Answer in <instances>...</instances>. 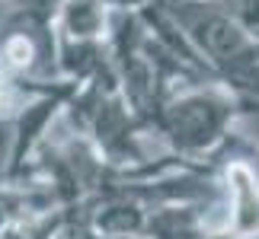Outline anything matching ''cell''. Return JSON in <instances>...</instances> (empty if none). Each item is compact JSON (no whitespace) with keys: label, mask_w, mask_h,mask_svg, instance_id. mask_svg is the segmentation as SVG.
<instances>
[{"label":"cell","mask_w":259,"mask_h":239,"mask_svg":"<svg viewBox=\"0 0 259 239\" xmlns=\"http://www.w3.org/2000/svg\"><path fill=\"white\" fill-rule=\"evenodd\" d=\"M237 115L234 96L221 86L192 89L166 102L157 112V128L170 137V144L183 153H202L224 137Z\"/></svg>","instance_id":"1"},{"label":"cell","mask_w":259,"mask_h":239,"mask_svg":"<svg viewBox=\"0 0 259 239\" xmlns=\"http://www.w3.org/2000/svg\"><path fill=\"white\" fill-rule=\"evenodd\" d=\"M227 192V236L253 239L259 236V175L246 159H234L224 169Z\"/></svg>","instance_id":"2"},{"label":"cell","mask_w":259,"mask_h":239,"mask_svg":"<svg viewBox=\"0 0 259 239\" xmlns=\"http://www.w3.org/2000/svg\"><path fill=\"white\" fill-rule=\"evenodd\" d=\"M227 10L237 16V23H240L246 32H250V38L259 45V0H231Z\"/></svg>","instance_id":"3"},{"label":"cell","mask_w":259,"mask_h":239,"mask_svg":"<svg viewBox=\"0 0 259 239\" xmlns=\"http://www.w3.org/2000/svg\"><path fill=\"white\" fill-rule=\"evenodd\" d=\"M55 239H103V236H99V230L90 226V223H67L64 230H58Z\"/></svg>","instance_id":"4"},{"label":"cell","mask_w":259,"mask_h":239,"mask_svg":"<svg viewBox=\"0 0 259 239\" xmlns=\"http://www.w3.org/2000/svg\"><path fill=\"white\" fill-rule=\"evenodd\" d=\"M32 10H38V13H45V16H55V10L64 4V0H26Z\"/></svg>","instance_id":"5"},{"label":"cell","mask_w":259,"mask_h":239,"mask_svg":"<svg viewBox=\"0 0 259 239\" xmlns=\"http://www.w3.org/2000/svg\"><path fill=\"white\" fill-rule=\"evenodd\" d=\"M253 80H256V96H259V61H256V67H253Z\"/></svg>","instance_id":"6"},{"label":"cell","mask_w":259,"mask_h":239,"mask_svg":"<svg viewBox=\"0 0 259 239\" xmlns=\"http://www.w3.org/2000/svg\"><path fill=\"white\" fill-rule=\"evenodd\" d=\"M0 4H23V0H0Z\"/></svg>","instance_id":"7"},{"label":"cell","mask_w":259,"mask_h":239,"mask_svg":"<svg viewBox=\"0 0 259 239\" xmlns=\"http://www.w3.org/2000/svg\"><path fill=\"white\" fill-rule=\"evenodd\" d=\"M112 239H132V236H112Z\"/></svg>","instance_id":"8"}]
</instances>
